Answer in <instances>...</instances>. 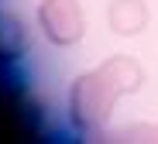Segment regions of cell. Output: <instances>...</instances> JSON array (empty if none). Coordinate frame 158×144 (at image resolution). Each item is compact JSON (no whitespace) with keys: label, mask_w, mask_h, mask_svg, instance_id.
I'll return each instance as SVG.
<instances>
[{"label":"cell","mask_w":158,"mask_h":144,"mask_svg":"<svg viewBox=\"0 0 158 144\" xmlns=\"http://www.w3.org/2000/svg\"><path fill=\"white\" fill-rule=\"evenodd\" d=\"M35 21L48 45L55 48H72L86 35V14L79 7V0H41Z\"/></svg>","instance_id":"2"},{"label":"cell","mask_w":158,"mask_h":144,"mask_svg":"<svg viewBox=\"0 0 158 144\" xmlns=\"http://www.w3.org/2000/svg\"><path fill=\"white\" fill-rule=\"evenodd\" d=\"M148 21H151V10L144 0H110V7H107V27L120 38L141 35Z\"/></svg>","instance_id":"3"},{"label":"cell","mask_w":158,"mask_h":144,"mask_svg":"<svg viewBox=\"0 0 158 144\" xmlns=\"http://www.w3.org/2000/svg\"><path fill=\"white\" fill-rule=\"evenodd\" d=\"M144 86V69L131 55H110L96 69L83 72L69 89V117L79 130H96L107 124L117 100Z\"/></svg>","instance_id":"1"},{"label":"cell","mask_w":158,"mask_h":144,"mask_svg":"<svg viewBox=\"0 0 158 144\" xmlns=\"http://www.w3.org/2000/svg\"><path fill=\"white\" fill-rule=\"evenodd\" d=\"M120 141H158V124H138V127H127L120 134Z\"/></svg>","instance_id":"5"},{"label":"cell","mask_w":158,"mask_h":144,"mask_svg":"<svg viewBox=\"0 0 158 144\" xmlns=\"http://www.w3.org/2000/svg\"><path fill=\"white\" fill-rule=\"evenodd\" d=\"M28 51V27L17 14L0 10V62H14Z\"/></svg>","instance_id":"4"}]
</instances>
